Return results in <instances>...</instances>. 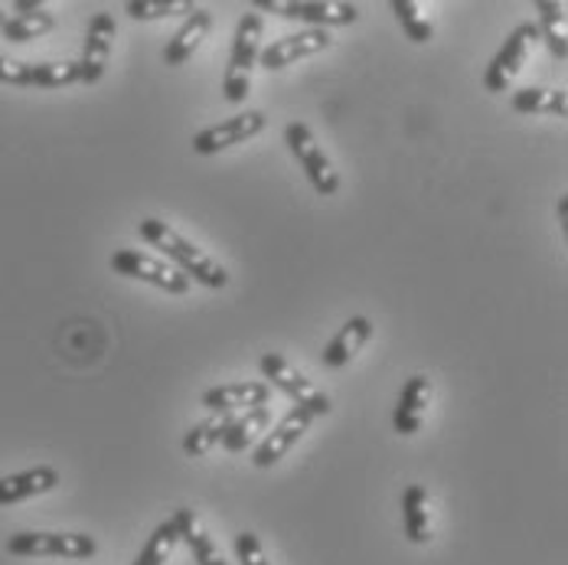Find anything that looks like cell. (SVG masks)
Returning <instances> with one entry per match:
<instances>
[{"mask_svg": "<svg viewBox=\"0 0 568 565\" xmlns=\"http://www.w3.org/2000/svg\"><path fill=\"white\" fill-rule=\"evenodd\" d=\"M138 232H141V239L151 245V249H161L168 259L173 262V269L183 275V279H190V282L203 284V287H210V291H223L229 284V272L213 259V255H206L200 245H193L190 239H183L176 229H171L164 220H141L138 223Z\"/></svg>", "mask_w": 568, "mask_h": 565, "instance_id": "6da1fadb", "label": "cell"}, {"mask_svg": "<svg viewBox=\"0 0 568 565\" xmlns=\"http://www.w3.org/2000/svg\"><path fill=\"white\" fill-rule=\"evenodd\" d=\"M262 37H265V20L262 13H242L235 37H232V57H229L226 75H223V95L229 105H242L252 89V69L258 65L262 53Z\"/></svg>", "mask_w": 568, "mask_h": 565, "instance_id": "7a4b0ae2", "label": "cell"}, {"mask_svg": "<svg viewBox=\"0 0 568 565\" xmlns=\"http://www.w3.org/2000/svg\"><path fill=\"white\" fill-rule=\"evenodd\" d=\"M258 370L265 376L268 386L282 390L284 396L294 402V408L307 412L311 418H321V415H331V396L324 390H317L294 363H287L282 353H262L258 360Z\"/></svg>", "mask_w": 568, "mask_h": 565, "instance_id": "3957f363", "label": "cell"}, {"mask_svg": "<svg viewBox=\"0 0 568 565\" xmlns=\"http://www.w3.org/2000/svg\"><path fill=\"white\" fill-rule=\"evenodd\" d=\"M284 144L294 154V161L307 173L311 186L321 196H334L341 190V173L334 168V161L327 158V151L321 148V141L314 138V131L304 121H287L284 124Z\"/></svg>", "mask_w": 568, "mask_h": 565, "instance_id": "277c9868", "label": "cell"}, {"mask_svg": "<svg viewBox=\"0 0 568 565\" xmlns=\"http://www.w3.org/2000/svg\"><path fill=\"white\" fill-rule=\"evenodd\" d=\"M7 553L20 559H92L99 543L85 533H17L7 539Z\"/></svg>", "mask_w": 568, "mask_h": 565, "instance_id": "5b68a950", "label": "cell"}, {"mask_svg": "<svg viewBox=\"0 0 568 565\" xmlns=\"http://www.w3.org/2000/svg\"><path fill=\"white\" fill-rule=\"evenodd\" d=\"M255 10L278 13L284 20H301L307 23V30L349 27L359 20L356 3H334V0H255Z\"/></svg>", "mask_w": 568, "mask_h": 565, "instance_id": "8992f818", "label": "cell"}, {"mask_svg": "<svg viewBox=\"0 0 568 565\" xmlns=\"http://www.w3.org/2000/svg\"><path fill=\"white\" fill-rule=\"evenodd\" d=\"M109 265L121 279H138V282H148L168 291V294H186L190 291V279H183L173 265L141 252V249H118Z\"/></svg>", "mask_w": 568, "mask_h": 565, "instance_id": "52a82bcc", "label": "cell"}, {"mask_svg": "<svg viewBox=\"0 0 568 565\" xmlns=\"http://www.w3.org/2000/svg\"><path fill=\"white\" fill-rule=\"evenodd\" d=\"M268 128V114L262 109H248L242 114H232L226 121L213 124V128H203L200 134H193V154H220L226 148H235V144H245L252 141L255 134H262Z\"/></svg>", "mask_w": 568, "mask_h": 565, "instance_id": "ba28073f", "label": "cell"}, {"mask_svg": "<svg viewBox=\"0 0 568 565\" xmlns=\"http://www.w3.org/2000/svg\"><path fill=\"white\" fill-rule=\"evenodd\" d=\"M536 40H542V37H539V27H536L532 20L519 23L510 37H507V43L500 47V53L494 57V62L487 65V72H484V89H487V92H507V85L519 75V69H523V62H526V57H529V50H532Z\"/></svg>", "mask_w": 568, "mask_h": 565, "instance_id": "9c48e42d", "label": "cell"}, {"mask_svg": "<svg viewBox=\"0 0 568 565\" xmlns=\"http://www.w3.org/2000/svg\"><path fill=\"white\" fill-rule=\"evenodd\" d=\"M0 82L20 89H65L79 82L75 62H23V59L0 57Z\"/></svg>", "mask_w": 568, "mask_h": 565, "instance_id": "30bf717a", "label": "cell"}, {"mask_svg": "<svg viewBox=\"0 0 568 565\" xmlns=\"http://www.w3.org/2000/svg\"><path fill=\"white\" fill-rule=\"evenodd\" d=\"M118 33V23H114L112 13H95L89 20V30H85V43H82V57L75 59L79 65V82L82 85H95L102 82L105 69H109V57H112V40Z\"/></svg>", "mask_w": 568, "mask_h": 565, "instance_id": "8fae6325", "label": "cell"}, {"mask_svg": "<svg viewBox=\"0 0 568 565\" xmlns=\"http://www.w3.org/2000/svg\"><path fill=\"white\" fill-rule=\"evenodd\" d=\"M331 33L327 30H297V33H287L282 40H275V43H268V47H262V53H258V65L262 69H268V72H278L284 65H291V62H297V59H307V57H317V53H324V50H331Z\"/></svg>", "mask_w": 568, "mask_h": 565, "instance_id": "7c38bea8", "label": "cell"}, {"mask_svg": "<svg viewBox=\"0 0 568 565\" xmlns=\"http://www.w3.org/2000/svg\"><path fill=\"white\" fill-rule=\"evenodd\" d=\"M311 415L307 412H301V408H291L287 415H284L282 422L255 445V452H252V464L255 467H275L278 461H282L284 454L291 452L301 438H304V432L311 428Z\"/></svg>", "mask_w": 568, "mask_h": 565, "instance_id": "4fadbf2b", "label": "cell"}, {"mask_svg": "<svg viewBox=\"0 0 568 565\" xmlns=\"http://www.w3.org/2000/svg\"><path fill=\"white\" fill-rule=\"evenodd\" d=\"M268 402H272V386L265 380L213 386L200 398V405H206L210 412H229V415H239V412H248V408H258Z\"/></svg>", "mask_w": 568, "mask_h": 565, "instance_id": "5bb4252c", "label": "cell"}, {"mask_svg": "<svg viewBox=\"0 0 568 565\" xmlns=\"http://www.w3.org/2000/svg\"><path fill=\"white\" fill-rule=\"evenodd\" d=\"M13 10L17 13L7 17L0 27L3 40H10V43H30V40H40L57 30V17L40 0H17Z\"/></svg>", "mask_w": 568, "mask_h": 565, "instance_id": "9a60e30c", "label": "cell"}, {"mask_svg": "<svg viewBox=\"0 0 568 565\" xmlns=\"http://www.w3.org/2000/svg\"><path fill=\"white\" fill-rule=\"evenodd\" d=\"M428 402H432V380L422 373L408 376L402 393H398L396 408H393V432L396 435H415L422 428Z\"/></svg>", "mask_w": 568, "mask_h": 565, "instance_id": "2e32d148", "label": "cell"}, {"mask_svg": "<svg viewBox=\"0 0 568 565\" xmlns=\"http://www.w3.org/2000/svg\"><path fill=\"white\" fill-rule=\"evenodd\" d=\"M59 484V471L50 464H37L30 471H20V474H10V477H0V507H13V504H23L30 497H40V494H50Z\"/></svg>", "mask_w": 568, "mask_h": 565, "instance_id": "e0dca14e", "label": "cell"}, {"mask_svg": "<svg viewBox=\"0 0 568 565\" xmlns=\"http://www.w3.org/2000/svg\"><path fill=\"white\" fill-rule=\"evenodd\" d=\"M369 337H373V321H369V317H363V314L349 317L341 331H337V337L324 346L321 363H324L327 370H343V366H349V363H353V356L369 343Z\"/></svg>", "mask_w": 568, "mask_h": 565, "instance_id": "ac0fdd59", "label": "cell"}, {"mask_svg": "<svg viewBox=\"0 0 568 565\" xmlns=\"http://www.w3.org/2000/svg\"><path fill=\"white\" fill-rule=\"evenodd\" d=\"M210 27H213V13L203 10V7H196V10L186 17V23L168 40V47H164V62L176 69V65H183L186 59H193V53L200 50V43L206 40Z\"/></svg>", "mask_w": 568, "mask_h": 565, "instance_id": "d6986e66", "label": "cell"}, {"mask_svg": "<svg viewBox=\"0 0 568 565\" xmlns=\"http://www.w3.org/2000/svg\"><path fill=\"white\" fill-rule=\"evenodd\" d=\"M268 425H272V405L248 408V412L235 415V422L229 425L226 438H223L220 445H223L229 454L245 452V448H252V445L262 438V432H268Z\"/></svg>", "mask_w": 568, "mask_h": 565, "instance_id": "ffe728a7", "label": "cell"}, {"mask_svg": "<svg viewBox=\"0 0 568 565\" xmlns=\"http://www.w3.org/2000/svg\"><path fill=\"white\" fill-rule=\"evenodd\" d=\"M173 523H176V529H180V539L190 546L193 563L226 565V559L220 556V549H216V543H213V536H210L206 529H200V526H196V513H193V509L180 507L176 513H173Z\"/></svg>", "mask_w": 568, "mask_h": 565, "instance_id": "44dd1931", "label": "cell"}, {"mask_svg": "<svg viewBox=\"0 0 568 565\" xmlns=\"http://www.w3.org/2000/svg\"><path fill=\"white\" fill-rule=\"evenodd\" d=\"M402 526H405L408 543H415V546H422V543L432 539V526H428V491L422 484H412L402 494Z\"/></svg>", "mask_w": 568, "mask_h": 565, "instance_id": "7402d4cb", "label": "cell"}, {"mask_svg": "<svg viewBox=\"0 0 568 565\" xmlns=\"http://www.w3.org/2000/svg\"><path fill=\"white\" fill-rule=\"evenodd\" d=\"M232 422H235V415H229V412H213L210 418L196 422V425L183 435V454H186V457H203V454H210L223 438H226Z\"/></svg>", "mask_w": 568, "mask_h": 565, "instance_id": "603a6c76", "label": "cell"}, {"mask_svg": "<svg viewBox=\"0 0 568 565\" xmlns=\"http://www.w3.org/2000/svg\"><path fill=\"white\" fill-rule=\"evenodd\" d=\"M510 109L516 114H556L566 118L568 114V95L562 89H519L513 92Z\"/></svg>", "mask_w": 568, "mask_h": 565, "instance_id": "cb8c5ba5", "label": "cell"}, {"mask_svg": "<svg viewBox=\"0 0 568 565\" xmlns=\"http://www.w3.org/2000/svg\"><path fill=\"white\" fill-rule=\"evenodd\" d=\"M539 10V37L546 40L549 53L566 62L568 59V40H566V7L562 3H552V0H539L536 3Z\"/></svg>", "mask_w": 568, "mask_h": 565, "instance_id": "d4e9b609", "label": "cell"}, {"mask_svg": "<svg viewBox=\"0 0 568 565\" xmlns=\"http://www.w3.org/2000/svg\"><path fill=\"white\" fill-rule=\"evenodd\" d=\"M176 543H180V529H176V523L171 519H164L151 536H148V543H144V549L138 553V559L131 565H164L171 559V553L176 549Z\"/></svg>", "mask_w": 568, "mask_h": 565, "instance_id": "484cf974", "label": "cell"}, {"mask_svg": "<svg viewBox=\"0 0 568 565\" xmlns=\"http://www.w3.org/2000/svg\"><path fill=\"white\" fill-rule=\"evenodd\" d=\"M193 0H131L124 13L131 20H164V17H190Z\"/></svg>", "mask_w": 568, "mask_h": 565, "instance_id": "4316f807", "label": "cell"}, {"mask_svg": "<svg viewBox=\"0 0 568 565\" xmlns=\"http://www.w3.org/2000/svg\"><path fill=\"white\" fill-rule=\"evenodd\" d=\"M393 13H396V20L402 23L405 37H408L412 43L422 47V43H428V40L435 37L432 20L418 13V3H415V0H393Z\"/></svg>", "mask_w": 568, "mask_h": 565, "instance_id": "83f0119b", "label": "cell"}, {"mask_svg": "<svg viewBox=\"0 0 568 565\" xmlns=\"http://www.w3.org/2000/svg\"><path fill=\"white\" fill-rule=\"evenodd\" d=\"M235 559H239V565H272L265 556V546L248 529L235 536Z\"/></svg>", "mask_w": 568, "mask_h": 565, "instance_id": "f1b7e54d", "label": "cell"}, {"mask_svg": "<svg viewBox=\"0 0 568 565\" xmlns=\"http://www.w3.org/2000/svg\"><path fill=\"white\" fill-rule=\"evenodd\" d=\"M559 220H562V226H568V196L559 200Z\"/></svg>", "mask_w": 568, "mask_h": 565, "instance_id": "f546056e", "label": "cell"}, {"mask_svg": "<svg viewBox=\"0 0 568 565\" xmlns=\"http://www.w3.org/2000/svg\"><path fill=\"white\" fill-rule=\"evenodd\" d=\"M3 20H7V13H3V10H0V27H3Z\"/></svg>", "mask_w": 568, "mask_h": 565, "instance_id": "4dcf8cb0", "label": "cell"}]
</instances>
